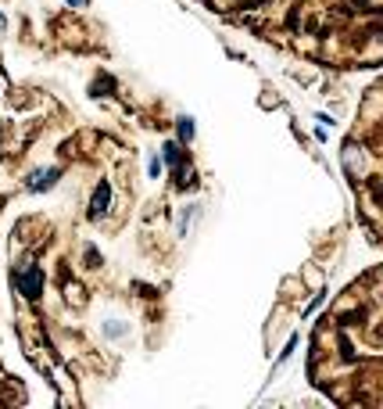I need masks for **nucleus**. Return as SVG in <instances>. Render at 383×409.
I'll return each mask as SVG.
<instances>
[{"mask_svg": "<svg viewBox=\"0 0 383 409\" xmlns=\"http://www.w3.org/2000/svg\"><path fill=\"white\" fill-rule=\"evenodd\" d=\"M312 381L351 405H383V266L355 280L312 341Z\"/></svg>", "mask_w": 383, "mask_h": 409, "instance_id": "f257e3e1", "label": "nucleus"}, {"mask_svg": "<svg viewBox=\"0 0 383 409\" xmlns=\"http://www.w3.org/2000/svg\"><path fill=\"white\" fill-rule=\"evenodd\" d=\"M340 162L358 194L365 227L383 241V83L369 90L355 133L344 140Z\"/></svg>", "mask_w": 383, "mask_h": 409, "instance_id": "f03ea898", "label": "nucleus"}, {"mask_svg": "<svg viewBox=\"0 0 383 409\" xmlns=\"http://www.w3.org/2000/svg\"><path fill=\"white\" fill-rule=\"evenodd\" d=\"M18 288H22L25 298H40V291H43V273H40L36 266H29V269L18 276Z\"/></svg>", "mask_w": 383, "mask_h": 409, "instance_id": "7ed1b4c3", "label": "nucleus"}, {"mask_svg": "<svg viewBox=\"0 0 383 409\" xmlns=\"http://www.w3.org/2000/svg\"><path fill=\"white\" fill-rule=\"evenodd\" d=\"M108 205H111V183H97V191H93V198H90V215L93 219H101L104 212H108Z\"/></svg>", "mask_w": 383, "mask_h": 409, "instance_id": "20e7f679", "label": "nucleus"}, {"mask_svg": "<svg viewBox=\"0 0 383 409\" xmlns=\"http://www.w3.org/2000/svg\"><path fill=\"white\" fill-rule=\"evenodd\" d=\"M57 183V169H40V173H33V191H50V187Z\"/></svg>", "mask_w": 383, "mask_h": 409, "instance_id": "39448f33", "label": "nucleus"}, {"mask_svg": "<svg viewBox=\"0 0 383 409\" xmlns=\"http://www.w3.org/2000/svg\"><path fill=\"white\" fill-rule=\"evenodd\" d=\"M162 151H165V162H169V166H176V162H179V144H165Z\"/></svg>", "mask_w": 383, "mask_h": 409, "instance_id": "423d86ee", "label": "nucleus"}, {"mask_svg": "<svg viewBox=\"0 0 383 409\" xmlns=\"http://www.w3.org/2000/svg\"><path fill=\"white\" fill-rule=\"evenodd\" d=\"M179 137H183V140L194 137V122H190V119H179Z\"/></svg>", "mask_w": 383, "mask_h": 409, "instance_id": "0eeeda50", "label": "nucleus"}, {"mask_svg": "<svg viewBox=\"0 0 383 409\" xmlns=\"http://www.w3.org/2000/svg\"><path fill=\"white\" fill-rule=\"evenodd\" d=\"M147 173H151V180L162 176V159H151V162H147Z\"/></svg>", "mask_w": 383, "mask_h": 409, "instance_id": "6e6552de", "label": "nucleus"}, {"mask_svg": "<svg viewBox=\"0 0 383 409\" xmlns=\"http://www.w3.org/2000/svg\"><path fill=\"white\" fill-rule=\"evenodd\" d=\"M69 4H72V8H86V0H69Z\"/></svg>", "mask_w": 383, "mask_h": 409, "instance_id": "1a4fd4ad", "label": "nucleus"}, {"mask_svg": "<svg viewBox=\"0 0 383 409\" xmlns=\"http://www.w3.org/2000/svg\"><path fill=\"white\" fill-rule=\"evenodd\" d=\"M0 29H8V18L4 15H0Z\"/></svg>", "mask_w": 383, "mask_h": 409, "instance_id": "9d476101", "label": "nucleus"}]
</instances>
